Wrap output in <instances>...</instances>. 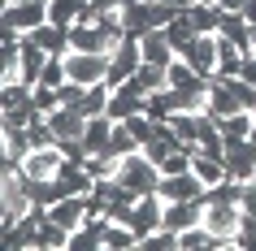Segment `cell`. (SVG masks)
Segmentation results:
<instances>
[{
    "instance_id": "obj_1",
    "label": "cell",
    "mask_w": 256,
    "mask_h": 251,
    "mask_svg": "<svg viewBox=\"0 0 256 251\" xmlns=\"http://www.w3.org/2000/svg\"><path fill=\"white\" fill-rule=\"evenodd\" d=\"M113 182H122L130 195L139 199V195H152V191L161 186V169H156V165L148 160V152L139 147V152H130V156L118 160V178H113Z\"/></svg>"
},
{
    "instance_id": "obj_2",
    "label": "cell",
    "mask_w": 256,
    "mask_h": 251,
    "mask_svg": "<svg viewBox=\"0 0 256 251\" xmlns=\"http://www.w3.org/2000/svg\"><path fill=\"white\" fill-rule=\"evenodd\" d=\"M174 13L178 4H170V0H135V4L122 9V26H126V35H144V30L165 26Z\"/></svg>"
},
{
    "instance_id": "obj_3",
    "label": "cell",
    "mask_w": 256,
    "mask_h": 251,
    "mask_svg": "<svg viewBox=\"0 0 256 251\" xmlns=\"http://www.w3.org/2000/svg\"><path fill=\"white\" fill-rule=\"evenodd\" d=\"M200 221H204V230L217 238V247H234V230H239V221H243V208L234 199H208Z\"/></svg>"
},
{
    "instance_id": "obj_4",
    "label": "cell",
    "mask_w": 256,
    "mask_h": 251,
    "mask_svg": "<svg viewBox=\"0 0 256 251\" xmlns=\"http://www.w3.org/2000/svg\"><path fill=\"white\" fill-rule=\"evenodd\" d=\"M61 165H66V152H61V143H48V147H30L26 156L18 160L22 178H30V182H52L56 173H61Z\"/></svg>"
},
{
    "instance_id": "obj_5",
    "label": "cell",
    "mask_w": 256,
    "mask_h": 251,
    "mask_svg": "<svg viewBox=\"0 0 256 251\" xmlns=\"http://www.w3.org/2000/svg\"><path fill=\"white\" fill-rule=\"evenodd\" d=\"M108 52H78V48H70L66 52V74L70 82H82V87H92V82H104L108 78Z\"/></svg>"
},
{
    "instance_id": "obj_6",
    "label": "cell",
    "mask_w": 256,
    "mask_h": 251,
    "mask_svg": "<svg viewBox=\"0 0 256 251\" xmlns=\"http://www.w3.org/2000/svg\"><path fill=\"white\" fill-rule=\"evenodd\" d=\"M144 65V48H139V35H126V39L113 48V61H108V87H122V82L135 78V69Z\"/></svg>"
},
{
    "instance_id": "obj_7",
    "label": "cell",
    "mask_w": 256,
    "mask_h": 251,
    "mask_svg": "<svg viewBox=\"0 0 256 251\" xmlns=\"http://www.w3.org/2000/svg\"><path fill=\"white\" fill-rule=\"evenodd\" d=\"M156 191H161L165 204H174V199H204V204H208V186L200 182V173H196V169H187V173H165Z\"/></svg>"
},
{
    "instance_id": "obj_8",
    "label": "cell",
    "mask_w": 256,
    "mask_h": 251,
    "mask_svg": "<svg viewBox=\"0 0 256 251\" xmlns=\"http://www.w3.org/2000/svg\"><path fill=\"white\" fill-rule=\"evenodd\" d=\"M178 56H182L191 69H200L204 78H213L217 74V35H196V39H187L178 48Z\"/></svg>"
},
{
    "instance_id": "obj_9",
    "label": "cell",
    "mask_w": 256,
    "mask_h": 251,
    "mask_svg": "<svg viewBox=\"0 0 256 251\" xmlns=\"http://www.w3.org/2000/svg\"><path fill=\"white\" fill-rule=\"evenodd\" d=\"M165 221V199L161 191H152V195H139L135 199V208H130V225H135V234H152V230H161Z\"/></svg>"
},
{
    "instance_id": "obj_10",
    "label": "cell",
    "mask_w": 256,
    "mask_h": 251,
    "mask_svg": "<svg viewBox=\"0 0 256 251\" xmlns=\"http://www.w3.org/2000/svg\"><path fill=\"white\" fill-rule=\"evenodd\" d=\"M4 26H14V30H22V35H30L35 26H44L48 22V4L44 0H26V4H4Z\"/></svg>"
},
{
    "instance_id": "obj_11",
    "label": "cell",
    "mask_w": 256,
    "mask_h": 251,
    "mask_svg": "<svg viewBox=\"0 0 256 251\" xmlns=\"http://www.w3.org/2000/svg\"><path fill=\"white\" fill-rule=\"evenodd\" d=\"M226 169H230L234 182H252V178H256V143H252V139L226 143Z\"/></svg>"
},
{
    "instance_id": "obj_12",
    "label": "cell",
    "mask_w": 256,
    "mask_h": 251,
    "mask_svg": "<svg viewBox=\"0 0 256 251\" xmlns=\"http://www.w3.org/2000/svg\"><path fill=\"white\" fill-rule=\"evenodd\" d=\"M144 104H148V95L139 91L135 82H122V87H113V95H108V117L126 121V117H135V113H144Z\"/></svg>"
},
{
    "instance_id": "obj_13",
    "label": "cell",
    "mask_w": 256,
    "mask_h": 251,
    "mask_svg": "<svg viewBox=\"0 0 256 251\" xmlns=\"http://www.w3.org/2000/svg\"><path fill=\"white\" fill-rule=\"evenodd\" d=\"M48 126H52V134H56V143H66V139H82L87 134V113L82 108H52L48 113Z\"/></svg>"
},
{
    "instance_id": "obj_14",
    "label": "cell",
    "mask_w": 256,
    "mask_h": 251,
    "mask_svg": "<svg viewBox=\"0 0 256 251\" xmlns=\"http://www.w3.org/2000/svg\"><path fill=\"white\" fill-rule=\"evenodd\" d=\"M204 217V199H174V204H165V230H174V234H182V230H191V225H200Z\"/></svg>"
},
{
    "instance_id": "obj_15",
    "label": "cell",
    "mask_w": 256,
    "mask_h": 251,
    "mask_svg": "<svg viewBox=\"0 0 256 251\" xmlns=\"http://www.w3.org/2000/svg\"><path fill=\"white\" fill-rule=\"evenodd\" d=\"M217 35H226V39L234 43L243 56H252V52H256V48H252L256 30L248 26V17H243V13H222V26H217Z\"/></svg>"
},
{
    "instance_id": "obj_16",
    "label": "cell",
    "mask_w": 256,
    "mask_h": 251,
    "mask_svg": "<svg viewBox=\"0 0 256 251\" xmlns=\"http://www.w3.org/2000/svg\"><path fill=\"white\" fill-rule=\"evenodd\" d=\"M48 56H52V52H44L40 43L26 35V39H22V82H30V87H35V82L44 78V65H48Z\"/></svg>"
},
{
    "instance_id": "obj_17",
    "label": "cell",
    "mask_w": 256,
    "mask_h": 251,
    "mask_svg": "<svg viewBox=\"0 0 256 251\" xmlns=\"http://www.w3.org/2000/svg\"><path fill=\"white\" fill-rule=\"evenodd\" d=\"M30 39L40 43L44 52H52V56H66V52H70V30H66V26H52V22L35 26V30H30Z\"/></svg>"
},
{
    "instance_id": "obj_18",
    "label": "cell",
    "mask_w": 256,
    "mask_h": 251,
    "mask_svg": "<svg viewBox=\"0 0 256 251\" xmlns=\"http://www.w3.org/2000/svg\"><path fill=\"white\" fill-rule=\"evenodd\" d=\"M113 126H118V121L108 117V113H100V117H87V134H82V147H87V152H104L108 147V134H113Z\"/></svg>"
},
{
    "instance_id": "obj_19",
    "label": "cell",
    "mask_w": 256,
    "mask_h": 251,
    "mask_svg": "<svg viewBox=\"0 0 256 251\" xmlns=\"http://www.w3.org/2000/svg\"><path fill=\"white\" fill-rule=\"evenodd\" d=\"M104 251H139V234L126 221H108L104 230Z\"/></svg>"
},
{
    "instance_id": "obj_20",
    "label": "cell",
    "mask_w": 256,
    "mask_h": 251,
    "mask_svg": "<svg viewBox=\"0 0 256 251\" xmlns=\"http://www.w3.org/2000/svg\"><path fill=\"white\" fill-rule=\"evenodd\" d=\"M239 69H243V52L226 35H217V78H239Z\"/></svg>"
},
{
    "instance_id": "obj_21",
    "label": "cell",
    "mask_w": 256,
    "mask_h": 251,
    "mask_svg": "<svg viewBox=\"0 0 256 251\" xmlns=\"http://www.w3.org/2000/svg\"><path fill=\"white\" fill-rule=\"evenodd\" d=\"M139 87L144 95H152V91H161V87H170V69L165 65H152V61H144V65L135 69V78H130Z\"/></svg>"
},
{
    "instance_id": "obj_22",
    "label": "cell",
    "mask_w": 256,
    "mask_h": 251,
    "mask_svg": "<svg viewBox=\"0 0 256 251\" xmlns=\"http://www.w3.org/2000/svg\"><path fill=\"white\" fill-rule=\"evenodd\" d=\"M252 117H256V113H226V117H217V130L226 134V143L252 139Z\"/></svg>"
},
{
    "instance_id": "obj_23",
    "label": "cell",
    "mask_w": 256,
    "mask_h": 251,
    "mask_svg": "<svg viewBox=\"0 0 256 251\" xmlns=\"http://www.w3.org/2000/svg\"><path fill=\"white\" fill-rule=\"evenodd\" d=\"M187 17L196 26V35H217V26H222V9L217 4H187Z\"/></svg>"
},
{
    "instance_id": "obj_24",
    "label": "cell",
    "mask_w": 256,
    "mask_h": 251,
    "mask_svg": "<svg viewBox=\"0 0 256 251\" xmlns=\"http://www.w3.org/2000/svg\"><path fill=\"white\" fill-rule=\"evenodd\" d=\"M170 130H174L182 143H200V113H191V108L170 113Z\"/></svg>"
},
{
    "instance_id": "obj_25",
    "label": "cell",
    "mask_w": 256,
    "mask_h": 251,
    "mask_svg": "<svg viewBox=\"0 0 256 251\" xmlns=\"http://www.w3.org/2000/svg\"><path fill=\"white\" fill-rule=\"evenodd\" d=\"M82 4H87V0H48V22H52V26H74V22H78V13H82Z\"/></svg>"
},
{
    "instance_id": "obj_26",
    "label": "cell",
    "mask_w": 256,
    "mask_h": 251,
    "mask_svg": "<svg viewBox=\"0 0 256 251\" xmlns=\"http://www.w3.org/2000/svg\"><path fill=\"white\" fill-rule=\"evenodd\" d=\"M66 247H70V230L56 225L52 217H44L40 221V251H66Z\"/></svg>"
},
{
    "instance_id": "obj_27",
    "label": "cell",
    "mask_w": 256,
    "mask_h": 251,
    "mask_svg": "<svg viewBox=\"0 0 256 251\" xmlns=\"http://www.w3.org/2000/svg\"><path fill=\"white\" fill-rule=\"evenodd\" d=\"M108 156H130V152H139V143H135V134H130V126H126V121H118V126H113V134H108V147H104Z\"/></svg>"
},
{
    "instance_id": "obj_28",
    "label": "cell",
    "mask_w": 256,
    "mask_h": 251,
    "mask_svg": "<svg viewBox=\"0 0 256 251\" xmlns=\"http://www.w3.org/2000/svg\"><path fill=\"white\" fill-rule=\"evenodd\" d=\"M108 95H113V87H108V82H92V87H87V95H82V113H87V117L108 113Z\"/></svg>"
},
{
    "instance_id": "obj_29",
    "label": "cell",
    "mask_w": 256,
    "mask_h": 251,
    "mask_svg": "<svg viewBox=\"0 0 256 251\" xmlns=\"http://www.w3.org/2000/svg\"><path fill=\"white\" fill-rule=\"evenodd\" d=\"M204 247H217V238L208 234V230H204V221L178 234V251H204Z\"/></svg>"
},
{
    "instance_id": "obj_30",
    "label": "cell",
    "mask_w": 256,
    "mask_h": 251,
    "mask_svg": "<svg viewBox=\"0 0 256 251\" xmlns=\"http://www.w3.org/2000/svg\"><path fill=\"white\" fill-rule=\"evenodd\" d=\"M139 251H178V234L161 225V230H152V234L139 238Z\"/></svg>"
},
{
    "instance_id": "obj_31",
    "label": "cell",
    "mask_w": 256,
    "mask_h": 251,
    "mask_svg": "<svg viewBox=\"0 0 256 251\" xmlns=\"http://www.w3.org/2000/svg\"><path fill=\"white\" fill-rule=\"evenodd\" d=\"M234 247H243V251H256V217H252V212H243L239 230H234Z\"/></svg>"
},
{
    "instance_id": "obj_32",
    "label": "cell",
    "mask_w": 256,
    "mask_h": 251,
    "mask_svg": "<svg viewBox=\"0 0 256 251\" xmlns=\"http://www.w3.org/2000/svg\"><path fill=\"white\" fill-rule=\"evenodd\" d=\"M70 74H66V56H48V65H44V78L40 82H48V87H61Z\"/></svg>"
},
{
    "instance_id": "obj_33",
    "label": "cell",
    "mask_w": 256,
    "mask_h": 251,
    "mask_svg": "<svg viewBox=\"0 0 256 251\" xmlns=\"http://www.w3.org/2000/svg\"><path fill=\"white\" fill-rule=\"evenodd\" d=\"M56 91H61V104H66V108H82V95H87V87H82V82H70V78H66Z\"/></svg>"
},
{
    "instance_id": "obj_34",
    "label": "cell",
    "mask_w": 256,
    "mask_h": 251,
    "mask_svg": "<svg viewBox=\"0 0 256 251\" xmlns=\"http://www.w3.org/2000/svg\"><path fill=\"white\" fill-rule=\"evenodd\" d=\"M239 78L256 87V52H252V56H243V69H239Z\"/></svg>"
},
{
    "instance_id": "obj_35",
    "label": "cell",
    "mask_w": 256,
    "mask_h": 251,
    "mask_svg": "<svg viewBox=\"0 0 256 251\" xmlns=\"http://www.w3.org/2000/svg\"><path fill=\"white\" fill-rule=\"evenodd\" d=\"M96 9H100V13H122V4H126V0H92Z\"/></svg>"
},
{
    "instance_id": "obj_36",
    "label": "cell",
    "mask_w": 256,
    "mask_h": 251,
    "mask_svg": "<svg viewBox=\"0 0 256 251\" xmlns=\"http://www.w3.org/2000/svg\"><path fill=\"white\" fill-rule=\"evenodd\" d=\"M217 9H222V13H239L243 4H248V0H213Z\"/></svg>"
},
{
    "instance_id": "obj_37",
    "label": "cell",
    "mask_w": 256,
    "mask_h": 251,
    "mask_svg": "<svg viewBox=\"0 0 256 251\" xmlns=\"http://www.w3.org/2000/svg\"><path fill=\"white\" fill-rule=\"evenodd\" d=\"M239 13H243V17H248V26H252V30H256V0H248V4H243Z\"/></svg>"
},
{
    "instance_id": "obj_38",
    "label": "cell",
    "mask_w": 256,
    "mask_h": 251,
    "mask_svg": "<svg viewBox=\"0 0 256 251\" xmlns=\"http://www.w3.org/2000/svg\"><path fill=\"white\" fill-rule=\"evenodd\" d=\"M252 143H256V117H252Z\"/></svg>"
},
{
    "instance_id": "obj_39",
    "label": "cell",
    "mask_w": 256,
    "mask_h": 251,
    "mask_svg": "<svg viewBox=\"0 0 256 251\" xmlns=\"http://www.w3.org/2000/svg\"><path fill=\"white\" fill-rule=\"evenodd\" d=\"M4 4H26V0H4Z\"/></svg>"
},
{
    "instance_id": "obj_40",
    "label": "cell",
    "mask_w": 256,
    "mask_h": 251,
    "mask_svg": "<svg viewBox=\"0 0 256 251\" xmlns=\"http://www.w3.org/2000/svg\"><path fill=\"white\" fill-rule=\"evenodd\" d=\"M191 4H213V0H191Z\"/></svg>"
},
{
    "instance_id": "obj_41",
    "label": "cell",
    "mask_w": 256,
    "mask_h": 251,
    "mask_svg": "<svg viewBox=\"0 0 256 251\" xmlns=\"http://www.w3.org/2000/svg\"><path fill=\"white\" fill-rule=\"evenodd\" d=\"M44 4H48V0H44Z\"/></svg>"
}]
</instances>
